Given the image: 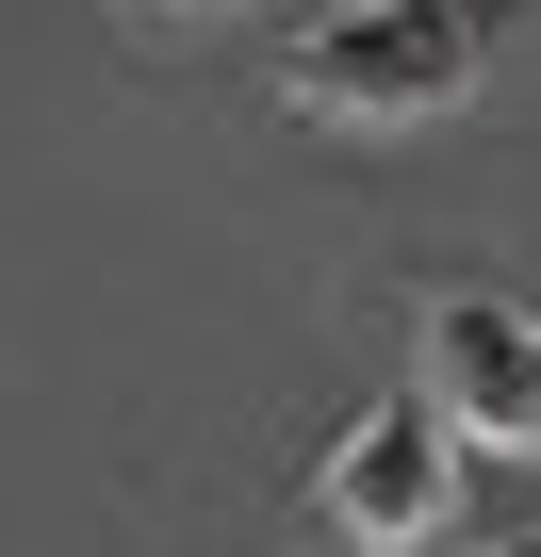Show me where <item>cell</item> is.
<instances>
[{
  "label": "cell",
  "instance_id": "cell-5",
  "mask_svg": "<svg viewBox=\"0 0 541 557\" xmlns=\"http://www.w3.org/2000/svg\"><path fill=\"white\" fill-rule=\"evenodd\" d=\"M492 557H541V541H492Z\"/></svg>",
  "mask_w": 541,
  "mask_h": 557
},
{
  "label": "cell",
  "instance_id": "cell-2",
  "mask_svg": "<svg viewBox=\"0 0 541 557\" xmlns=\"http://www.w3.org/2000/svg\"><path fill=\"white\" fill-rule=\"evenodd\" d=\"M459 475H476V443H459L427 394H378V410L329 443L312 508H329L345 557H443V541H459Z\"/></svg>",
  "mask_w": 541,
  "mask_h": 557
},
{
  "label": "cell",
  "instance_id": "cell-1",
  "mask_svg": "<svg viewBox=\"0 0 541 557\" xmlns=\"http://www.w3.org/2000/svg\"><path fill=\"white\" fill-rule=\"evenodd\" d=\"M492 83V0H329L280 50V99L312 132H427Z\"/></svg>",
  "mask_w": 541,
  "mask_h": 557
},
{
  "label": "cell",
  "instance_id": "cell-4",
  "mask_svg": "<svg viewBox=\"0 0 541 557\" xmlns=\"http://www.w3.org/2000/svg\"><path fill=\"white\" fill-rule=\"evenodd\" d=\"M132 17H246V0H132Z\"/></svg>",
  "mask_w": 541,
  "mask_h": 557
},
{
  "label": "cell",
  "instance_id": "cell-3",
  "mask_svg": "<svg viewBox=\"0 0 541 557\" xmlns=\"http://www.w3.org/2000/svg\"><path fill=\"white\" fill-rule=\"evenodd\" d=\"M410 394H427L476 459H541V312H525V296H427Z\"/></svg>",
  "mask_w": 541,
  "mask_h": 557
}]
</instances>
